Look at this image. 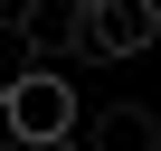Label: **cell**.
Segmentation results:
<instances>
[{
    "label": "cell",
    "mask_w": 161,
    "mask_h": 151,
    "mask_svg": "<svg viewBox=\"0 0 161 151\" xmlns=\"http://www.w3.org/2000/svg\"><path fill=\"white\" fill-rule=\"evenodd\" d=\"M0 132H10V142H66L76 132V85H66L47 57L0 85Z\"/></svg>",
    "instance_id": "obj_1"
},
{
    "label": "cell",
    "mask_w": 161,
    "mask_h": 151,
    "mask_svg": "<svg viewBox=\"0 0 161 151\" xmlns=\"http://www.w3.org/2000/svg\"><path fill=\"white\" fill-rule=\"evenodd\" d=\"M161 38L152 0H86V57H142Z\"/></svg>",
    "instance_id": "obj_2"
},
{
    "label": "cell",
    "mask_w": 161,
    "mask_h": 151,
    "mask_svg": "<svg viewBox=\"0 0 161 151\" xmlns=\"http://www.w3.org/2000/svg\"><path fill=\"white\" fill-rule=\"evenodd\" d=\"M86 151H161V113L152 104H104L95 132H86Z\"/></svg>",
    "instance_id": "obj_3"
},
{
    "label": "cell",
    "mask_w": 161,
    "mask_h": 151,
    "mask_svg": "<svg viewBox=\"0 0 161 151\" xmlns=\"http://www.w3.org/2000/svg\"><path fill=\"white\" fill-rule=\"evenodd\" d=\"M29 66H38L29 29H19V19H0V85H10V76H29Z\"/></svg>",
    "instance_id": "obj_4"
},
{
    "label": "cell",
    "mask_w": 161,
    "mask_h": 151,
    "mask_svg": "<svg viewBox=\"0 0 161 151\" xmlns=\"http://www.w3.org/2000/svg\"><path fill=\"white\" fill-rule=\"evenodd\" d=\"M0 19H10V0H0Z\"/></svg>",
    "instance_id": "obj_5"
},
{
    "label": "cell",
    "mask_w": 161,
    "mask_h": 151,
    "mask_svg": "<svg viewBox=\"0 0 161 151\" xmlns=\"http://www.w3.org/2000/svg\"><path fill=\"white\" fill-rule=\"evenodd\" d=\"M152 10H161V0H152Z\"/></svg>",
    "instance_id": "obj_6"
}]
</instances>
